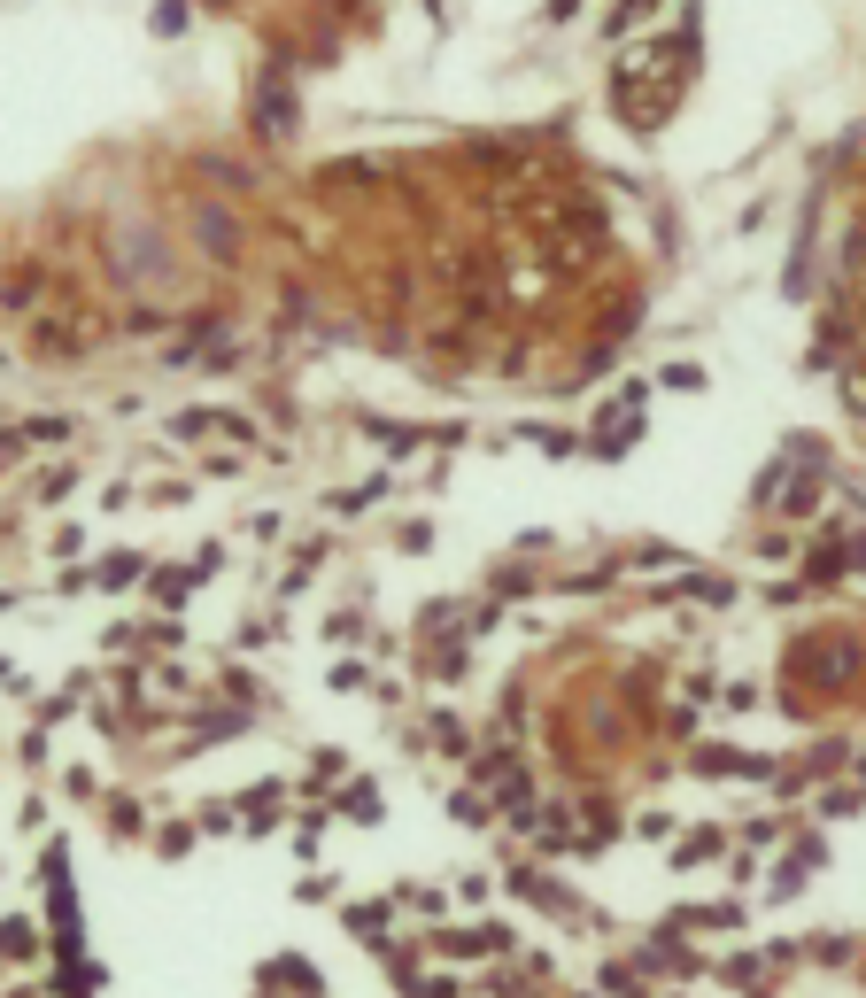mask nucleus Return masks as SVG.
I'll return each instance as SVG.
<instances>
[{
	"mask_svg": "<svg viewBox=\"0 0 866 998\" xmlns=\"http://www.w3.org/2000/svg\"><path fill=\"white\" fill-rule=\"evenodd\" d=\"M866 650L851 643V635H805V643L789 650V681H805V689H820V697H843L851 681H859Z\"/></svg>",
	"mask_w": 866,
	"mask_h": 998,
	"instance_id": "f257e3e1",
	"label": "nucleus"
},
{
	"mask_svg": "<svg viewBox=\"0 0 866 998\" xmlns=\"http://www.w3.org/2000/svg\"><path fill=\"white\" fill-rule=\"evenodd\" d=\"M449 960H472V952H511V929L503 921H480V929H457V937H441Z\"/></svg>",
	"mask_w": 866,
	"mask_h": 998,
	"instance_id": "f03ea898",
	"label": "nucleus"
},
{
	"mask_svg": "<svg viewBox=\"0 0 866 998\" xmlns=\"http://www.w3.org/2000/svg\"><path fill=\"white\" fill-rule=\"evenodd\" d=\"M171 434H178V441H186V434H240V441H256L248 426H240V418H225V411H186Z\"/></svg>",
	"mask_w": 866,
	"mask_h": 998,
	"instance_id": "7ed1b4c3",
	"label": "nucleus"
},
{
	"mask_svg": "<svg viewBox=\"0 0 866 998\" xmlns=\"http://www.w3.org/2000/svg\"><path fill=\"white\" fill-rule=\"evenodd\" d=\"M696 766L704 774H774L766 759H735V751H696Z\"/></svg>",
	"mask_w": 866,
	"mask_h": 998,
	"instance_id": "20e7f679",
	"label": "nucleus"
},
{
	"mask_svg": "<svg viewBox=\"0 0 866 998\" xmlns=\"http://www.w3.org/2000/svg\"><path fill=\"white\" fill-rule=\"evenodd\" d=\"M39 937H31V921H0V960H31Z\"/></svg>",
	"mask_w": 866,
	"mask_h": 998,
	"instance_id": "39448f33",
	"label": "nucleus"
},
{
	"mask_svg": "<svg viewBox=\"0 0 866 998\" xmlns=\"http://www.w3.org/2000/svg\"><path fill=\"white\" fill-rule=\"evenodd\" d=\"M341 813H348V821H379V790H372V782L341 790Z\"/></svg>",
	"mask_w": 866,
	"mask_h": 998,
	"instance_id": "423d86ee",
	"label": "nucleus"
},
{
	"mask_svg": "<svg viewBox=\"0 0 866 998\" xmlns=\"http://www.w3.org/2000/svg\"><path fill=\"white\" fill-rule=\"evenodd\" d=\"M348 929H356L364 944H379V929H387V913H379V906H348Z\"/></svg>",
	"mask_w": 866,
	"mask_h": 998,
	"instance_id": "0eeeda50",
	"label": "nucleus"
},
{
	"mask_svg": "<svg viewBox=\"0 0 866 998\" xmlns=\"http://www.w3.org/2000/svg\"><path fill=\"white\" fill-rule=\"evenodd\" d=\"M689 921H696V929H735L743 913H735V906H689Z\"/></svg>",
	"mask_w": 866,
	"mask_h": 998,
	"instance_id": "6e6552de",
	"label": "nucleus"
},
{
	"mask_svg": "<svg viewBox=\"0 0 866 998\" xmlns=\"http://www.w3.org/2000/svg\"><path fill=\"white\" fill-rule=\"evenodd\" d=\"M604 991L611 998H642V983H635V968H604Z\"/></svg>",
	"mask_w": 866,
	"mask_h": 998,
	"instance_id": "1a4fd4ad",
	"label": "nucleus"
},
{
	"mask_svg": "<svg viewBox=\"0 0 866 998\" xmlns=\"http://www.w3.org/2000/svg\"><path fill=\"white\" fill-rule=\"evenodd\" d=\"M720 852V836H689V844H681V867H696V859H712Z\"/></svg>",
	"mask_w": 866,
	"mask_h": 998,
	"instance_id": "9d476101",
	"label": "nucleus"
},
{
	"mask_svg": "<svg viewBox=\"0 0 866 998\" xmlns=\"http://www.w3.org/2000/svg\"><path fill=\"white\" fill-rule=\"evenodd\" d=\"M109 588H124V581H140V558H109V573H101Z\"/></svg>",
	"mask_w": 866,
	"mask_h": 998,
	"instance_id": "9b49d317",
	"label": "nucleus"
},
{
	"mask_svg": "<svg viewBox=\"0 0 866 998\" xmlns=\"http://www.w3.org/2000/svg\"><path fill=\"white\" fill-rule=\"evenodd\" d=\"M16 457H24V441H16V434H0V465H16Z\"/></svg>",
	"mask_w": 866,
	"mask_h": 998,
	"instance_id": "f8f14e48",
	"label": "nucleus"
}]
</instances>
